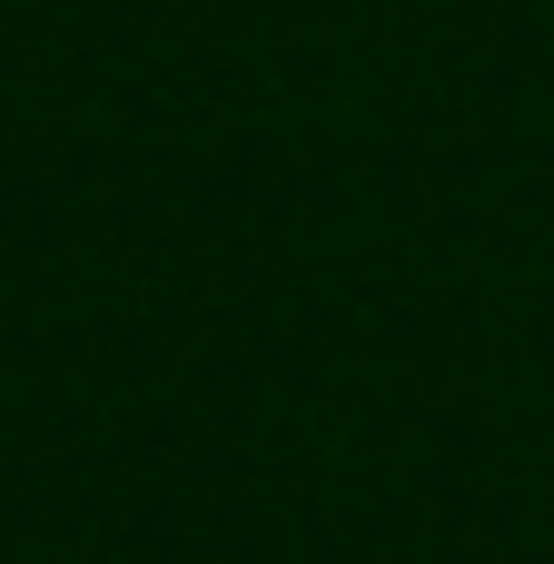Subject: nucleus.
Segmentation results:
<instances>
[]
</instances>
